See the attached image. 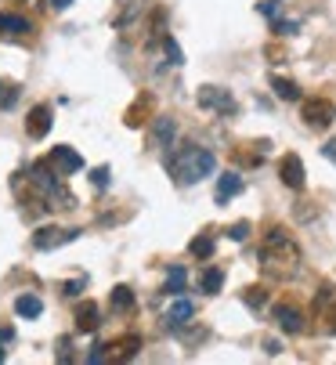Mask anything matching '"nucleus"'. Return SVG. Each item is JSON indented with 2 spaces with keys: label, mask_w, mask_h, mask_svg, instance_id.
<instances>
[{
  "label": "nucleus",
  "mask_w": 336,
  "mask_h": 365,
  "mask_svg": "<svg viewBox=\"0 0 336 365\" xmlns=\"http://www.w3.org/2000/svg\"><path fill=\"white\" fill-rule=\"evenodd\" d=\"M261 271L271 278H293L300 271V246L286 228H268L261 243Z\"/></svg>",
  "instance_id": "obj_1"
},
{
  "label": "nucleus",
  "mask_w": 336,
  "mask_h": 365,
  "mask_svg": "<svg viewBox=\"0 0 336 365\" xmlns=\"http://www.w3.org/2000/svg\"><path fill=\"white\" fill-rule=\"evenodd\" d=\"M166 170H170V181L188 188V185H199L203 178H210L217 170V156L203 145H181L177 152L166 159Z\"/></svg>",
  "instance_id": "obj_2"
},
{
  "label": "nucleus",
  "mask_w": 336,
  "mask_h": 365,
  "mask_svg": "<svg viewBox=\"0 0 336 365\" xmlns=\"http://www.w3.org/2000/svg\"><path fill=\"white\" fill-rule=\"evenodd\" d=\"M300 116H304V127H311V131H329L336 120V101L333 98H307L300 105Z\"/></svg>",
  "instance_id": "obj_3"
},
{
  "label": "nucleus",
  "mask_w": 336,
  "mask_h": 365,
  "mask_svg": "<svg viewBox=\"0 0 336 365\" xmlns=\"http://www.w3.org/2000/svg\"><path fill=\"white\" fill-rule=\"evenodd\" d=\"M196 101H199V109H210V113H217V116H224V120H232V116L239 113V101L228 94L224 87H214V83L199 87Z\"/></svg>",
  "instance_id": "obj_4"
},
{
  "label": "nucleus",
  "mask_w": 336,
  "mask_h": 365,
  "mask_svg": "<svg viewBox=\"0 0 336 365\" xmlns=\"http://www.w3.org/2000/svg\"><path fill=\"white\" fill-rule=\"evenodd\" d=\"M73 239H80V228H36L33 231V250H58V246H66V243H73Z\"/></svg>",
  "instance_id": "obj_5"
},
{
  "label": "nucleus",
  "mask_w": 336,
  "mask_h": 365,
  "mask_svg": "<svg viewBox=\"0 0 336 365\" xmlns=\"http://www.w3.org/2000/svg\"><path fill=\"white\" fill-rule=\"evenodd\" d=\"M0 40H18V44H26V40H33V22L22 15L0 11Z\"/></svg>",
  "instance_id": "obj_6"
},
{
  "label": "nucleus",
  "mask_w": 336,
  "mask_h": 365,
  "mask_svg": "<svg viewBox=\"0 0 336 365\" xmlns=\"http://www.w3.org/2000/svg\"><path fill=\"white\" fill-rule=\"evenodd\" d=\"M279 181H282L286 188H293V192H300V188L307 185V178H304V163H300L297 152H286V156L279 159Z\"/></svg>",
  "instance_id": "obj_7"
},
{
  "label": "nucleus",
  "mask_w": 336,
  "mask_h": 365,
  "mask_svg": "<svg viewBox=\"0 0 336 365\" xmlns=\"http://www.w3.org/2000/svg\"><path fill=\"white\" fill-rule=\"evenodd\" d=\"M48 159H51V166L58 170L61 178H69V174H80V170H83V156L76 152V148H69V145H54Z\"/></svg>",
  "instance_id": "obj_8"
},
{
  "label": "nucleus",
  "mask_w": 336,
  "mask_h": 365,
  "mask_svg": "<svg viewBox=\"0 0 336 365\" xmlns=\"http://www.w3.org/2000/svg\"><path fill=\"white\" fill-rule=\"evenodd\" d=\"M152 113H156V98H152L149 91H141V94L134 98V105H131V109L123 113V123H127L131 131H138V127H145V123L152 120Z\"/></svg>",
  "instance_id": "obj_9"
},
{
  "label": "nucleus",
  "mask_w": 336,
  "mask_h": 365,
  "mask_svg": "<svg viewBox=\"0 0 336 365\" xmlns=\"http://www.w3.org/2000/svg\"><path fill=\"white\" fill-rule=\"evenodd\" d=\"M105 348H109V362H131V358H138V351H141V336H138V333H123V336L109 340Z\"/></svg>",
  "instance_id": "obj_10"
},
{
  "label": "nucleus",
  "mask_w": 336,
  "mask_h": 365,
  "mask_svg": "<svg viewBox=\"0 0 336 365\" xmlns=\"http://www.w3.org/2000/svg\"><path fill=\"white\" fill-rule=\"evenodd\" d=\"M51 123H54V116H51V105H33V109H29V116H26V134H29L33 141H40V138H48Z\"/></svg>",
  "instance_id": "obj_11"
},
{
  "label": "nucleus",
  "mask_w": 336,
  "mask_h": 365,
  "mask_svg": "<svg viewBox=\"0 0 336 365\" xmlns=\"http://www.w3.org/2000/svg\"><path fill=\"white\" fill-rule=\"evenodd\" d=\"M246 188V181H242V174L239 170H228V174H221V181H217V192H214V203L217 206H228L239 192Z\"/></svg>",
  "instance_id": "obj_12"
},
{
  "label": "nucleus",
  "mask_w": 336,
  "mask_h": 365,
  "mask_svg": "<svg viewBox=\"0 0 336 365\" xmlns=\"http://www.w3.org/2000/svg\"><path fill=\"white\" fill-rule=\"evenodd\" d=\"M177 138V120L174 116H152V148H170Z\"/></svg>",
  "instance_id": "obj_13"
},
{
  "label": "nucleus",
  "mask_w": 336,
  "mask_h": 365,
  "mask_svg": "<svg viewBox=\"0 0 336 365\" xmlns=\"http://www.w3.org/2000/svg\"><path fill=\"white\" fill-rule=\"evenodd\" d=\"M275 322H279V329L282 333H289V336H297V333H304V311L300 308H293V304H279L275 308Z\"/></svg>",
  "instance_id": "obj_14"
},
{
  "label": "nucleus",
  "mask_w": 336,
  "mask_h": 365,
  "mask_svg": "<svg viewBox=\"0 0 336 365\" xmlns=\"http://www.w3.org/2000/svg\"><path fill=\"white\" fill-rule=\"evenodd\" d=\"M192 315H196V304H192V300H184V296H177L174 304L166 308V329L188 326V322H192Z\"/></svg>",
  "instance_id": "obj_15"
},
{
  "label": "nucleus",
  "mask_w": 336,
  "mask_h": 365,
  "mask_svg": "<svg viewBox=\"0 0 336 365\" xmlns=\"http://www.w3.org/2000/svg\"><path fill=\"white\" fill-rule=\"evenodd\" d=\"M73 318H76V333H94L101 326V311H98L94 300H87V304H76Z\"/></svg>",
  "instance_id": "obj_16"
},
{
  "label": "nucleus",
  "mask_w": 336,
  "mask_h": 365,
  "mask_svg": "<svg viewBox=\"0 0 336 365\" xmlns=\"http://www.w3.org/2000/svg\"><path fill=\"white\" fill-rule=\"evenodd\" d=\"M141 15H145V0H123L119 11H116V18H112V26L116 29H127V26L138 22Z\"/></svg>",
  "instance_id": "obj_17"
},
{
  "label": "nucleus",
  "mask_w": 336,
  "mask_h": 365,
  "mask_svg": "<svg viewBox=\"0 0 336 365\" xmlns=\"http://www.w3.org/2000/svg\"><path fill=\"white\" fill-rule=\"evenodd\" d=\"M109 308H112L116 315H134V308H138L134 289H131V286H116V289L109 293Z\"/></svg>",
  "instance_id": "obj_18"
},
{
  "label": "nucleus",
  "mask_w": 336,
  "mask_h": 365,
  "mask_svg": "<svg viewBox=\"0 0 336 365\" xmlns=\"http://www.w3.org/2000/svg\"><path fill=\"white\" fill-rule=\"evenodd\" d=\"M15 315L33 322V318L44 315V300H40L36 293H22V296H15Z\"/></svg>",
  "instance_id": "obj_19"
},
{
  "label": "nucleus",
  "mask_w": 336,
  "mask_h": 365,
  "mask_svg": "<svg viewBox=\"0 0 336 365\" xmlns=\"http://www.w3.org/2000/svg\"><path fill=\"white\" fill-rule=\"evenodd\" d=\"M268 152H271V141H254V148H249V152L235 148L232 156H235V163H239V166H257V163H261Z\"/></svg>",
  "instance_id": "obj_20"
},
{
  "label": "nucleus",
  "mask_w": 336,
  "mask_h": 365,
  "mask_svg": "<svg viewBox=\"0 0 336 365\" xmlns=\"http://www.w3.org/2000/svg\"><path fill=\"white\" fill-rule=\"evenodd\" d=\"M214 250H217V239H214L210 231L196 235V239L188 243V253H192V257H199V261H210V257H214Z\"/></svg>",
  "instance_id": "obj_21"
},
{
  "label": "nucleus",
  "mask_w": 336,
  "mask_h": 365,
  "mask_svg": "<svg viewBox=\"0 0 336 365\" xmlns=\"http://www.w3.org/2000/svg\"><path fill=\"white\" fill-rule=\"evenodd\" d=\"M221 286H224V271H221V268H203V271H199V289H203L206 296L221 293Z\"/></svg>",
  "instance_id": "obj_22"
},
{
  "label": "nucleus",
  "mask_w": 336,
  "mask_h": 365,
  "mask_svg": "<svg viewBox=\"0 0 336 365\" xmlns=\"http://www.w3.org/2000/svg\"><path fill=\"white\" fill-rule=\"evenodd\" d=\"M271 91H275V98H282V101H297L300 98V87L293 80H286V76H271Z\"/></svg>",
  "instance_id": "obj_23"
},
{
  "label": "nucleus",
  "mask_w": 336,
  "mask_h": 365,
  "mask_svg": "<svg viewBox=\"0 0 336 365\" xmlns=\"http://www.w3.org/2000/svg\"><path fill=\"white\" fill-rule=\"evenodd\" d=\"M242 300H246L249 311H264V308H268V289H261V286H246V289H242Z\"/></svg>",
  "instance_id": "obj_24"
},
{
  "label": "nucleus",
  "mask_w": 336,
  "mask_h": 365,
  "mask_svg": "<svg viewBox=\"0 0 336 365\" xmlns=\"http://www.w3.org/2000/svg\"><path fill=\"white\" fill-rule=\"evenodd\" d=\"M184 278H188V271L177 264V268H170V275H166V293H170V296H181V289H184Z\"/></svg>",
  "instance_id": "obj_25"
},
{
  "label": "nucleus",
  "mask_w": 336,
  "mask_h": 365,
  "mask_svg": "<svg viewBox=\"0 0 336 365\" xmlns=\"http://www.w3.org/2000/svg\"><path fill=\"white\" fill-rule=\"evenodd\" d=\"M15 105H18V87L0 80V109H15Z\"/></svg>",
  "instance_id": "obj_26"
},
{
  "label": "nucleus",
  "mask_w": 336,
  "mask_h": 365,
  "mask_svg": "<svg viewBox=\"0 0 336 365\" xmlns=\"http://www.w3.org/2000/svg\"><path fill=\"white\" fill-rule=\"evenodd\" d=\"M163 51H166V62H170V66H184V55H181L174 36H163Z\"/></svg>",
  "instance_id": "obj_27"
},
{
  "label": "nucleus",
  "mask_w": 336,
  "mask_h": 365,
  "mask_svg": "<svg viewBox=\"0 0 336 365\" xmlns=\"http://www.w3.org/2000/svg\"><path fill=\"white\" fill-rule=\"evenodd\" d=\"M319 315H322V329H326L329 336H336V300H329V304H326Z\"/></svg>",
  "instance_id": "obj_28"
},
{
  "label": "nucleus",
  "mask_w": 336,
  "mask_h": 365,
  "mask_svg": "<svg viewBox=\"0 0 336 365\" xmlns=\"http://www.w3.org/2000/svg\"><path fill=\"white\" fill-rule=\"evenodd\" d=\"M83 289H87V275H80V278H69V282H61V296H80Z\"/></svg>",
  "instance_id": "obj_29"
},
{
  "label": "nucleus",
  "mask_w": 336,
  "mask_h": 365,
  "mask_svg": "<svg viewBox=\"0 0 336 365\" xmlns=\"http://www.w3.org/2000/svg\"><path fill=\"white\" fill-rule=\"evenodd\" d=\"M54 358H58V362H73V336H61V340L54 343Z\"/></svg>",
  "instance_id": "obj_30"
},
{
  "label": "nucleus",
  "mask_w": 336,
  "mask_h": 365,
  "mask_svg": "<svg viewBox=\"0 0 336 365\" xmlns=\"http://www.w3.org/2000/svg\"><path fill=\"white\" fill-rule=\"evenodd\" d=\"M109 174H112L109 166H94V170H91V185H94V188H109Z\"/></svg>",
  "instance_id": "obj_31"
},
{
  "label": "nucleus",
  "mask_w": 336,
  "mask_h": 365,
  "mask_svg": "<svg viewBox=\"0 0 336 365\" xmlns=\"http://www.w3.org/2000/svg\"><path fill=\"white\" fill-rule=\"evenodd\" d=\"M257 11H261L264 18H279V11H282V0H261V4H257Z\"/></svg>",
  "instance_id": "obj_32"
},
{
  "label": "nucleus",
  "mask_w": 336,
  "mask_h": 365,
  "mask_svg": "<svg viewBox=\"0 0 336 365\" xmlns=\"http://www.w3.org/2000/svg\"><path fill=\"white\" fill-rule=\"evenodd\" d=\"M224 235H228V239H235V243H242V239H246V235H249V221H235V224H232V228H228Z\"/></svg>",
  "instance_id": "obj_33"
},
{
  "label": "nucleus",
  "mask_w": 336,
  "mask_h": 365,
  "mask_svg": "<svg viewBox=\"0 0 336 365\" xmlns=\"http://www.w3.org/2000/svg\"><path fill=\"white\" fill-rule=\"evenodd\" d=\"M271 29H275V36H293L300 26H297V22H282V18H275V26H271Z\"/></svg>",
  "instance_id": "obj_34"
},
{
  "label": "nucleus",
  "mask_w": 336,
  "mask_h": 365,
  "mask_svg": "<svg viewBox=\"0 0 336 365\" xmlns=\"http://www.w3.org/2000/svg\"><path fill=\"white\" fill-rule=\"evenodd\" d=\"M264 55H268V62H275V66H279V62H286V48H279V44H271Z\"/></svg>",
  "instance_id": "obj_35"
},
{
  "label": "nucleus",
  "mask_w": 336,
  "mask_h": 365,
  "mask_svg": "<svg viewBox=\"0 0 336 365\" xmlns=\"http://www.w3.org/2000/svg\"><path fill=\"white\" fill-rule=\"evenodd\" d=\"M69 8H73V0H48V11H58L61 15V11H69Z\"/></svg>",
  "instance_id": "obj_36"
},
{
  "label": "nucleus",
  "mask_w": 336,
  "mask_h": 365,
  "mask_svg": "<svg viewBox=\"0 0 336 365\" xmlns=\"http://www.w3.org/2000/svg\"><path fill=\"white\" fill-rule=\"evenodd\" d=\"M322 156H326L329 163H336V138H329V141L322 145Z\"/></svg>",
  "instance_id": "obj_37"
},
{
  "label": "nucleus",
  "mask_w": 336,
  "mask_h": 365,
  "mask_svg": "<svg viewBox=\"0 0 336 365\" xmlns=\"http://www.w3.org/2000/svg\"><path fill=\"white\" fill-rule=\"evenodd\" d=\"M15 340V329L11 326H0V343H11Z\"/></svg>",
  "instance_id": "obj_38"
},
{
  "label": "nucleus",
  "mask_w": 336,
  "mask_h": 365,
  "mask_svg": "<svg viewBox=\"0 0 336 365\" xmlns=\"http://www.w3.org/2000/svg\"><path fill=\"white\" fill-rule=\"evenodd\" d=\"M264 351H268V355H279L282 348H279V340H264Z\"/></svg>",
  "instance_id": "obj_39"
},
{
  "label": "nucleus",
  "mask_w": 336,
  "mask_h": 365,
  "mask_svg": "<svg viewBox=\"0 0 336 365\" xmlns=\"http://www.w3.org/2000/svg\"><path fill=\"white\" fill-rule=\"evenodd\" d=\"M4 358H8V351H4V348H0V362H4Z\"/></svg>",
  "instance_id": "obj_40"
}]
</instances>
